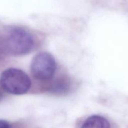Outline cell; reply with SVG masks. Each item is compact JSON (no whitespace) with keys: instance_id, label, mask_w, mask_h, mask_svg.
Wrapping results in <instances>:
<instances>
[{"instance_id":"6da1fadb","label":"cell","mask_w":128,"mask_h":128,"mask_svg":"<svg viewBox=\"0 0 128 128\" xmlns=\"http://www.w3.org/2000/svg\"><path fill=\"white\" fill-rule=\"evenodd\" d=\"M34 45L32 35L26 30L15 27L6 30L0 38V47L6 54L21 56L30 52Z\"/></svg>"},{"instance_id":"7a4b0ae2","label":"cell","mask_w":128,"mask_h":128,"mask_svg":"<svg viewBox=\"0 0 128 128\" xmlns=\"http://www.w3.org/2000/svg\"><path fill=\"white\" fill-rule=\"evenodd\" d=\"M31 85L28 76L19 69L9 68L4 71L0 76L1 87L11 94H23L30 90Z\"/></svg>"},{"instance_id":"3957f363","label":"cell","mask_w":128,"mask_h":128,"mask_svg":"<svg viewBox=\"0 0 128 128\" xmlns=\"http://www.w3.org/2000/svg\"><path fill=\"white\" fill-rule=\"evenodd\" d=\"M56 70V62L50 53L41 52L35 55L31 62V72L38 80L47 81L52 78Z\"/></svg>"},{"instance_id":"277c9868","label":"cell","mask_w":128,"mask_h":128,"mask_svg":"<svg viewBox=\"0 0 128 128\" xmlns=\"http://www.w3.org/2000/svg\"><path fill=\"white\" fill-rule=\"evenodd\" d=\"M82 128H110V125L105 118L94 115L87 119Z\"/></svg>"},{"instance_id":"5b68a950","label":"cell","mask_w":128,"mask_h":128,"mask_svg":"<svg viewBox=\"0 0 128 128\" xmlns=\"http://www.w3.org/2000/svg\"><path fill=\"white\" fill-rule=\"evenodd\" d=\"M68 83L65 81H57L53 84L52 87V90L55 92H63L65 90H67Z\"/></svg>"},{"instance_id":"8992f818","label":"cell","mask_w":128,"mask_h":128,"mask_svg":"<svg viewBox=\"0 0 128 128\" xmlns=\"http://www.w3.org/2000/svg\"><path fill=\"white\" fill-rule=\"evenodd\" d=\"M10 124L6 121L0 120V128H10Z\"/></svg>"},{"instance_id":"52a82bcc","label":"cell","mask_w":128,"mask_h":128,"mask_svg":"<svg viewBox=\"0 0 128 128\" xmlns=\"http://www.w3.org/2000/svg\"><path fill=\"white\" fill-rule=\"evenodd\" d=\"M1 93L0 92V99H1Z\"/></svg>"}]
</instances>
